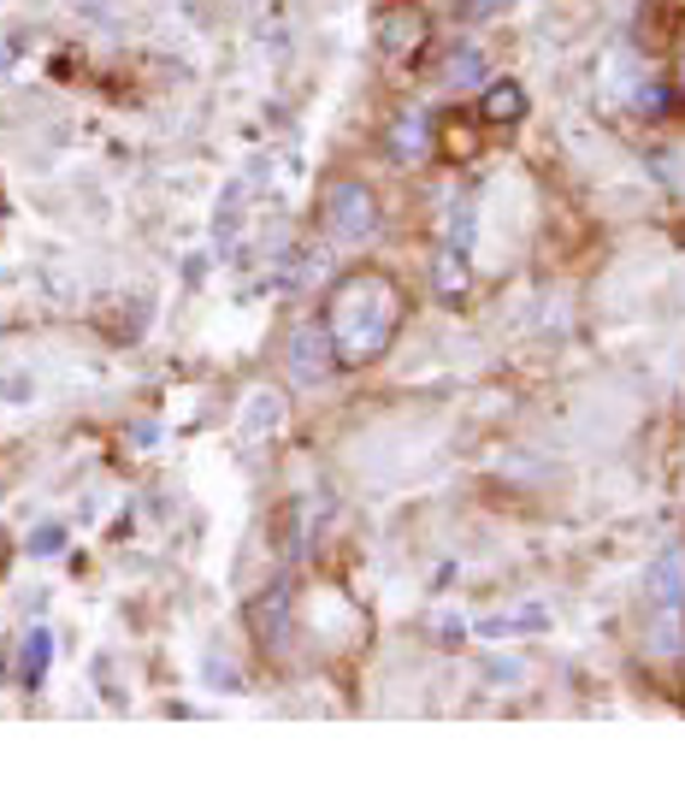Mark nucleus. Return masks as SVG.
Wrapping results in <instances>:
<instances>
[{
	"mask_svg": "<svg viewBox=\"0 0 685 786\" xmlns=\"http://www.w3.org/2000/svg\"><path fill=\"white\" fill-rule=\"evenodd\" d=\"M402 314H408V296L390 272H349V279L331 290L326 302V338H331V355L338 367H373V361L390 355L402 331Z\"/></svg>",
	"mask_w": 685,
	"mask_h": 786,
	"instance_id": "obj_1",
	"label": "nucleus"
},
{
	"mask_svg": "<svg viewBox=\"0 0 685 786\" xmlns=\"http://www.w3.org/2000/svg\"><path fill=\"white\" fill-rule=\"evenodd\" d=\"M645 645L656 657L685 650V556L662 550L645 574Z\"/></svg>",
	"mask_w": 685,
	"mask_h": 786,
	"instance_id": "obj_2",
	"label": "nucleus"
},
{
	"mask_svg": "<svg viewBox=\"0 0 685 786\" xmlns=\"http://www.w3.org/2000/svg\"><path fill=\"white\" fill-rule=\"evenodd\" d=\"M326 231L338 243H373L378 237V196L361 178H338L326 189Z\"/></svg>",
	"mask_w": 685,
	"mask_h": 786,
	"instance_id": "obj_3",
	"label": "nucleus"
},
{
	"mask_svg": "<svg viewBox=\"0 0 685 786\" xmlns=\"http://www.w3.org/2000/svg\"><path fill=\"white\" fill-rule=\"evenodd\" d=\"M373 42H378L385 60H414V54H426V42H432V12L414 7V0H397V7L378 12Z\"/></svg>",
	"mask_w": 685,
	"mask_h": 786,
	"instance_id": "obj_4",
	"label": "nucleus"
},
{
	"mask_svg": "<svg viewBox=\"0 0 685 786\" xmlns=\"http://www.w3.org/2000/svg\"><path fill=\"white\" fill-rule=\"evenodd\" d=\"M331 367H338V355H331V338L319 319H308V326L290 331V373L302 378V385H319V378H331Z\"/></svg>",
	"mask_w": 685,
	"mask_h": 786,
	"instance_id": "obj_5",
	"label": "nucleus"
},
{
	"mask_svg": "<svg viewBox=\"0 0 685 786\" xmlns=\"http://www.w3.org/2000/svg\"><path fill=\"white\" fill-rule=\"evenodd\" d=\"M532 113V101H527V90H520L515 78H497L485 95H479V119L485 125H520Z\"/></svg>",
	"mask_w": 685,
	"mask_h": 786,
	"instance_id": "obj_6",
	"label": "nucleus"
},
{
	"mask_svg": "<svg viewBox=\"0 0 685 786\" xmlns=\"http://www.w3.org/2000/svg\"><path fill=\"white\" fill-rule=\"evenodd\" d=\"M390 154L397 160H426L432 154V125L420 113H397L390 119Z\"/></svg>",
	"mask_w": 685,
	"mask_h": 786,
	"instance_id": "obj_7",
	"label": "nucleus"
},
{
	"mask_svg": "<svg viewBox=\"0 0 685 786\" xmlns=\"http://www.w3.org/2000/svg\"><path fill=\"white\" fill-rule=\"evenodd\" d=\"M284 426V397L279 390H255L249 414H243V438H267V432Z\"/></svg>",
	"mask_w": 685,
	"mask_h": 786,
	"instance_id": "obj_8",
	"label": "nucleus"
},
{
	"mask_svg": "<svg viewBox=\"0 0 685 786\" xmlns=\"http://www.w3.org/2000/svg\"><path fill=\"white\" fill-rule=\"evenodd\" d=\"M48 662H54V633L48 627L24 633V645H19V680L24 687H36V680L48 674Z\"/></svg>",
	"mask_w": 685,
	"mask_h": 786,
	"instance_id": "obj_9",
	"label": "nucleus"
},
{
	"mask_svg": "<svg viewBox=\"0 0 685 786\" xmlns=\"http://www.w3.org/2000/svg\"><path fill=\"white\" fill-rule=\"evenodd\" d=\"M437 284H444V296H449V302H456L461 290H468V249L444 243V255H437Z\"/></svg>",
	"mask_w": 685,
	"mask_h": 786,
	"instance_id": "obj_10",
	"label": "nucleus"
},
{
	"mask_svg": "<svg viewBox=\"0 0 685 786\" xmlns=\"http://www.w3.org/2000/svg\"><path fill=\"white\" fill-rule=\"evenodd\" d=\"M60 544H66V527H36V532H31V550H36V556H60Z\"/></svg>",
	"mask_w": 685,
	"mask_h": 786,
	"instance_id": "obj_11",
	"label": "nucleus"
}]
</instances>
